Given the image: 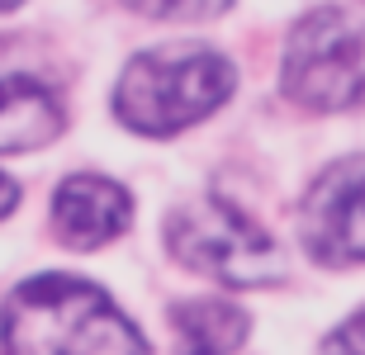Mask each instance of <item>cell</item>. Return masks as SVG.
Here are the masks:
<instances>
[{"mask_svg":"<svg viewBox=\"0 0 365 355\" xmlns=\"http://www.w3.org/2000/svg\"><path fill=\"white\" fill-rule=\"evenodd\" d=\"M237 71L204 43H162L138 53L114 85V119L143 137H171L232 95Z\"/></svg>","mask_w":365,"mask_h":355,"instance_id":"2","label":"cell"},{"mask_svg":"<svg viewBox=\"0 0 365 355\" xmlns=\"http://www.w3.org/2000/svg\"><path fill=\"white\" fill-rule=\"evenodd\" d=\"M166 251L195 275H209L228 289H261L284 280V251L261 223H252L228 199L200 194L171 208Z\"/></svg>","mask_w":365,"mask_h":355,"instance_id":"3","label":"cell"},{"mask_svg":"<svg viewBox=\"0 0 365 355\" xmlns=\"http://www.w3.org/2000/svg\"><path fill=\"white\" fill-rule=\"evenodd\" d=\"M0 355H148V341L100 285L34 275L0 303Z\"/></svg>","mask_w":365,"mask_h":355,"instance_id":"1","label":"cell"},{"mask_svg":"<svg viewBox=\"0 0 365 355\" xmlns=\"http://www.w3.org/2000/svg\"><path fill=\"white\" fill-rule=\"evenodd\" d=\"M171 337L176 355H232L247 341L252 317L228 299H180L171 303Z\"/></svg>","mask_w":365,"mask_h":355,"instance_id":"8","label":"cell"},{"mask_svg":"<svg viewBox=\"0 0 365 355\" xmlns=\"http://www.w3.org/2000/svg\"><path fill=\"white\" fill-rule=\"evenodd\" d=\"M62 128H67L62 90L10 43H0V157L38 152L57 142Z\"/></svg>","mask_w":365,"mask_h":355,"instance_id":"6","label":"cell"},{"mask_svg":"<svg viewBox=\"0 0 365 355\" xmlns=\"http://www.w3.org/2000/svg\"><path fill=\"white\" fill-rule=\"evenodd\" d=\"M280 85L304 110L365 105V19L341 5L309 10L289 28Z\"/></svg>","mask_w":365,"mask_h":355,"instance_id":"4","label":"cell"},{"mask_svg":"<svg viewBox=\"0 0 365 355\" xmlns=\"http://www.w3.org/2000/svg\"><path fill=\"white\" fill-rule=\"evenodd\" d=\"M299 242L318 265L365 260V152L332 161L309 185L299 204Z\"/></svg>","mask_w":365,"mask_h":355,"instance_id":"5","label":"cell"},{"mask_svg":"<svg viewBox=\"0 0 365 355\" xmlns=\"http://www.w3.org/2000/svg\"><path fill=\"white\" fill-rule=\"evenodd\" d=\"M323 355H365V308H361L356 317H346L341 327L327 332Z\"/></svg>","mask_w":365,"mask_h":355,"instance_id":"9","label":"cell"},{"mask_svg":"<svg viewBox=\"0 0 365 355\" xmlns=\"http://www.w3.org/2000/svg\"><path fill=\"white\" fill-rule=\"evenodd\" d=\"M14 208H19V185L0 171V218H5V213H14Z\"/></svg>","mask_w":365,"mask_h":355,"instance_id":"10","label":"cell"},{"mask_svg":"<svg viewBox=\"0 0 365 355\" xmlns=\"http://www.w3.org/2000/svg\"><path fill=\"white\" fill-rule=\"evenodd\" d=\"M133 218V194L109 176H67L53 194V233L57 242L76 246V251H95V246L114 242Z\"/></svg>","mask_w":365,"mask_h":355,"instance_id":"7","label":"cell"}]
</instances>
